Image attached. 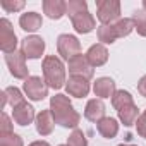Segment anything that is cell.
<instances>
[{
  "label": "cell",
  "mask_w": 146,
  "mask_h": 146,
  "mask_svg": "<svg viewBox=\"0 0 146 146\" xmlns=\"http://www.w3.org/2000/svg\"><path fill=\"white\" fill-rule=\"evenodd\" d=\"M50 110L53 113L55 124L65 127V129H78L81 122V115L74 110L67 95H55L50 98Z\"/></svg>",
  "instance_id": "1"
},
{
  "label": "cell",
  "mask_w": 146,
  "mask_h": 146,
  "mask_svg": "<svg viewBox=\"0 0 146 146\" xmlns=\"http://www.w3.org/2000/svg\"><path fill=\"white\" fill-rule=\"evenodd\" d=\"M112 105L119 113V120L125 127L136 125V120L139 119V110H137V107H136V103H134L129 91L117 90L115 95L112 96Z\"/></svg>",
  "instance_id": "2"
},
{
  "label": "cell",
  "mask_w": 146,
  "mask_h": 146,
  "mask_svg": "<svg viewBox=\"0 0 146 146\" xmlns=\"http://www.w3.org/2000/svg\"><path fill=\"white\" fill-rule=\"evenodd\" d=\"M43 79L45 83L48 84V88H53V90H60V88H65V67H64V62L57 57V55H46L43 58Z\"/></svg>",
  "instance_id": "3"
},
{
  "label": "cell",
  "mask_w": 146,
  "mask_h": 146,
  "mask_svg": "<svg viewBox=\"0 0 146 146\" xmlns=\"http://www.w3.org/2000/svg\"><path fill=\"white\" fill-rule=\"evenodd\" d=\"M96 17L102 24H115L120 17V4L117 0H98L96 2Z\"/></svg>",
  "instance_id": "4"
},
{
  "label": "cell",
  "mask_w": 146,
  "mask_h": 146,
  "mask_svg": "<svg viewBox=\"0 0 146 146\" xmlns=\"http://www.w3.org/2000/svg\"><path fill=\"white\" fill-rule=\"evenodd\" d=\"M57 50L64 60L70 62L72 58L81 55V43L74 35H60L57 38Z\"/></svg>",
  "instance_id": "5"
},
{
  "label": "cell",
  "mask_w": 146,
  "mask_h": 146,
  "mask_svg": "<svg viewBox=\"0 0 146 146\" xmlns=\"http://www.w3.org/2000/svg\"><path fill=\"white\" fill-rule=\"evenodd\" d=\"M5 64L11 70V74L16 78V79H28L29 78V69L26 65V55L21 52V50H16L12 53H7L5 55Z\"/></svg>",
  "instance_id": "6"
},
{
  "label": "cell",
  "mask_w": 146,
  "mask_h": 146,
  "mask_svg": "<svg viewBox=\"0 0 146 146\" xmlns=\"http://www.w3.org/2000/svg\"><path fill=\"white\" fill-rule=\"evenodd\" d=\"M24 93L33 102H41L48 96V84L40 76H29L24 81Z\"/></svg>",
  "instance_id": "7"
},
{
  "label": "cell",
  "mask_w": 146,
  "mask_h": 146,
  "mask_svg": "<svg viewBox=\"0 0 146 146\" xmlns=\"http://www.w3.org/2000/svg\"><path fill=\"white\" fill-rule=\"evenodd\" d=\"M16 46H17V36L14 33L12 23L9 19L2 17L0 19V48L7 55V53L16 52Z\"/></svg>",
  "instance_id": "8"
},
{
  "label": "cell",
  "mask_w": 146,
  "mask_h": 146,
  "mask_svg": "<svg viewBox=\"0 0 146 146\" xmlns=\"http://www.w3.org/2000/svg\"><path fill=\"white\" fill-rule=\"evenodd\" d=\"M69 74L70 76H79V78H84V79H91L95 76V69L93 65L90 64V60L86 58V55H78L76 58H72L69 62Z\"/></svg>",
  "instance_id": "9"
},
{
  "label": "cell",
  "mask_w": 146,
  "mask_h": 146,
  "mask_svg": "<svg viewBox=\"0 0 146 146\" xmlns=\"http://www.w3.org/2000/svg\"><path fill=\"white\" fill-rule=\"evenodd\" d=\"M45 40L36 35L26 36L21 41V52L26 55V58H40L45 52Z\"/></svg>",
  "instance_id": "10"
},
{
  "label": "cell",
  "mask_w": 146,
  "mask_h": 146,
  "mask_svg": "<svg viewBox=\"0 0 146 146\" xmlns=\"http://www.w3.org/2000/svg\"><path fill=\"white\" fill-rule=\"evenodd\" d=\"M90 81L79 76H69L67 83H65V91L74 96V98H84L90 93Z\"/></svg>",
  "instance_id": "11"
},
{
  "label": "cell",
  "mask_w": 146,
  "mask_h": 146,
  "mask_svg": "<svg viewBox=\"0 0 146 146\" xmlns=\"http://www.w3.org/2000/svg\"><path fill=\"white\" fill-rule=\"evenodd\" d=\"M69 17H70V23H72V26H74V29L78 33H81V35H88V33H91L96 28V21L88 11L78 12V14L69 16Z\"/></svg>",
  "instance_id": "12"
},
{
  "label": "cell",
  "mask_w": 146,
  "mask_h": 146,
  "mask_svg": "<svg viewBox=\"0 0 146 146\" xmlns=\"http://www.w3.org/2000/svg\"><path fill=\"white\" fill-rule=\"evenodd\" d=\"M12 119L17 125H29L33 120H36V115H35V108L28 103V102H23L21 105L14 107L12 108Z\"/></svg>",
  "instance_id": "13"
},
{
  "label": "cell",
  "mask_w": 146,
  "mask_h": 146,
  "mask_svg": "<svg viewBox=\"0 0 146 146\" xmlns=\"http://www.w3.org/2000/svg\"><path fill=\"white\" fill-rule=\"evenodd\" d=\"M36 132L40 136H50L53 132V127H55V119H53V113L52 110H41L38 115H36Z\"/></svg>",
  "instance_id": "14"
},
{
  "label": "cell",
  "mask_w": 146,
  "mask_h": 146,
  "mask_svg": "<svg viewBox=\"0 0 146 146\" xmlns=\"http://www.w3.org/2000/svg\"><path fill=\"white\" fill-rule=\"evenodd\" d=\"M86 58L90 60V64L93 67H102L107 64L108 60V50L105 45L102 43H96V45H91L86 52Z\"/></svg>",
  "instance_id": "15"
},
{
  "label": "cell",
  "mask_w": 146,
  "mask_h": 146,
  "mask_svg": "<svg viewBox=\"0 0 146 146\" xmlns=\"http://www.w3.org/2000/svg\"><path fill=\"white\" fill-rule=\"evenodd\" d=\"M93 91H95V96H98L100 100H105V98H112L115 95V81L112 78H98L93 84Z\"/></svg>",
  "instance_id": "16"
},
{
  "label": "cell",
  "mask_w": 146,
  "mask_h": 146,
  "mask_svg": "<svg viewBox=\"0 0 146 146\" xmlns=\"http://www.w3.org/2000/svg\"><path fill=\"white\" fill-rule=\"evenodd\" d=\"M84 117L90 122H100L105 117V103L100 98L90 100L86 103V108H84Z\"/></svg>",
  "instance_id": "17"
},
{
  "label": "cell",
  "mask_w": 146,
  "mask_h": 146,
  "mask_svg": "<svg viewBox=\"0 0 146 146\" xmlns=\"http://www.w3.org/2000/svg\"><path fill=\"white\" fill-rule=\"evenodd\" d=\"M43 12L50 19H62L67 14V4L64 0H45L43 2Z\"/></svg>",
  "instance_id": "18"
},
{
  "label": "cell",
  "mask_w": 146,
  "mask_h": 146,
  "mask_svg": "<svg viewBox=\"0 0 146 146\" xmlns=\"http://www.w3.org/2000/svg\"><path fill=\"white\" fill-rule=\"evenodd\" d=\"M41 24H43V19H41V14L38 12H26V14H21L19 17V26L28 33L38 31Z\"/></svg>",
  "instance_id": "19"
},
{
  "label": "cell",
  "mask_w": 146,
  "mask_h": 146,
  "mask_svg": "<svg viewBox=\"0 0 146 146\" xmlns=\"http://www.w3.org/2000/svg\"><path fill=\"white\" fill-rule=\"evenodd\" d=\"M96 131L105 139H113L119 134V122L113 117H103L100 122H96Z\"/></svg>",
  "instance_id": "20"
},
{
  "label": "cell",
  "mask_w": 146,
  "mask_h": 146,
  "mask_svg": "<svg viewBox=\"0 0 146 146\" xmlns=\"http://www.w3.org/2000/svg\"><path fill=\"white\" fill-rule=\"evenodd\" d=\"M96 36H98V41H102V45H112V43H115V40H119L112 24L110 26H105V24L98 26Z\"/></svg>",
  "instance_id": "21"
},
{
  "label": "cell",
  "mask_w": 146,
  "mask_h": 146,
  "mask_svg": "<svg viewBox=\"0 0 146 146\" xmlns=\"http://www.w3.org/2000/svg\"><path fill=\"white\" fill-rule=\"evenodd\" d=\"M112 26H113V29H115V33H117V38L129 36V35L136 29L132 17H124V19H119V21H117L115 24H112Z\"/></svg>",
  "instance_id": "22"
},
{
  "label": "cell",
  "mask_w": 146,
  "mask_h": 146,
  "mask_svg": "<svg viewBox=\"0 0 146 146\" xmlns=\"http://www.w3.org/2000/svg\"><path fill=\"white\" fill-rule=\"evenodd\" d=\"M4 91H5V95H7V103H9L12 108L17 107V105H21L23 102H26L24 96H23V93H21V90L16 88V86H9V88H5Z\"/></svg>",
  "instance_id": "23"
},
{
  "label": "cell",
  "mask_w": 146,
  "mask_h": 146,
  "mask_svg": "<svg viewBox=\"0 0 146 146\" xmlns=\"http://www.w3.org/2000/svg\"><path fill=\"white\" fill-rule=\"evenodd\" d=\"M0 146H24V141L16 132H2L0 134Z\"/></svg>",
  "instance_id": "24"
},
{
  "label": "cell",
  "mask_w": 146,
  "mask_h": 146,
  "mask_svg": "<svg viewBox=\"0 0 146 146\" xmlns=\"http://www.w3.org/2000/svg\"><path fill=\"white\" fill-rule=\"evenodd\" d=\"M132 21H134V26H136L137 35L146 36V12L143 9L141 11H136L134 16H132Z\"/></svg>",
  "instance_id": "25"
},
{
  "label": "cell",
  "mask_w": 146,
  "mask_h": 146,
  "mask_svg": "<svg viewBox=\"0 0 146 146\" xmlns=\"http://www.w3.org/2000/svg\"><path fill=\"white\" fill-rule=\"evenodd\" d=\"M67 144L69 146H88V139L81 129H74L70 132V136L67 137Z\"/></svg>",
  "instance_id": "26"
},
{
  "label": "cell",
  "mask_w": 146,
  "mask_h": 146,
  "mask_svg": "<svg viewBox=\"0 0 146 146\" xmlns=\"http://www.w3.org/2000/svg\"><path fill=\"white\" fill-rule=\"evenodd\" d=\"M84 11H88L86 0H69L67 2V16H74V14L84 12Z\"/></svg>",
  "instance_id": "27"
},
{
  "label": "cell",
  "mask_w": 146,
  "mask_h": 146,
  "mask_svg": "<svg viewBox=\"0 0 146 146\" xmlns=\"http://www.w3.org/2000/svg\"><path fill=\"white\" fill-rule=\"evenodd\" d=\"M0 5H2V9H4L5 12H9V14L19 12V11L24 9V2H23V0H2V2H0Z\"/></svg>",
  "instance_id": "28"
},
{
  "label": "cell",
  "mask_w": 146,
  "mask_h": 146,
  "mask_svg": "<svg viewBox=\"0 0 146 146\" xmlns=\"http://www.w3.org/2000/svg\"><path fill=\"white\" fill-rule=\"evenodd\" d=\"M136 129H137V134L146 139V110H144V112L139 115V119L136 120Z\"/></svg>",
  "instance_id": "29"
},
{
  "label": "cell",
  "mask_w": 146,
  "mask_h": 146,
  "mask_svg": "<svg viewBox=\"0 0 146 146\" xmlns=\"http://www.w3.org/2000/svg\"><path fill=\"white\" fill-rule=\"evenodd\" d=\"M2 132H14L12 120H11V117L5 112L2 113V124H0V134H2Z\"/></svg>",
  "instance_id": "30"
},
{
  "label": "cell",
  "mask_w": 146,
  "mask_h": 146,
  "mask_svg": "<svg viewBox=\"0 0 146 146\" xmlns=\"http://www.w3.org/2000/svg\"><path fill=\"white\" fill-rule=\"evenodd\" d=\"M137 91H139L141 96L146 98V76H143V78L139 79V83H137Z\"/></svg>",
  "instance_id": "31"
},
{
  "label": "cell",
  "mask_w": 146,
  "mask_h": 146,
  "mask_svg": "<svg viewBox=\"0 0 146 146\" xmlns=\"http://www.w3.org/2000/svg\"><path fill=\"white\" fill-rule=\"evenodd\" d=\"M29 146H50V144H48L46 141H33Z\"/></svg>",
  "instance_id": "32"
},
{
  "label": "cell",
  "mask_w": 146,
  "mask_h": 146,
  "mask_svg": "<svg viewBox=\"0 0 146 146\" xmlns=\"http://www.w3.org/2000/svg\"><path fill=\"white\" fill-rule=\"evenodd\" d=\"M143 11L146 12V0H143Z\"/></svg>",
  "instance_id": "33"
},
{
  "label": "cell",
  "mask_w": 146,
  "mask_h": 146,
  "mask_svg": "<svg viewBox=\"0 0 146 146\" xmlns=\"http://www.w3.org/2000/svg\"><path fill=\"white\" fill-rule=\"evenodd\" d=\"M119 146H136V144H119Z\"/></svg>",
  "instance_id": "34"
},
{
  "label": "cell",
  "mask_w": 146,
  "mask_h": 146,
  "mask_svg": "<svg viewBox=\"0 0 146 146\" xmlns=\"http://www.w3.org/2000/svg\"><path fill=\"white\" fill-rule=\"evenodd\" d=\"M58 146H69V144H58Z\"/></svg>",
  "instance_id": "35"
}]
</instances>
